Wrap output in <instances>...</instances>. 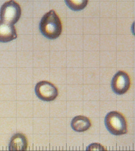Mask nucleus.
I'll list each match as a JSON object with an SVG mask.
<instances>
[{
    "label": "nucleus",
    "mask_w": 135,
    "mask_h": 151,
    "mask_svg": "<svg viewBox=\"0 0 135 151\" xmlns=\"http://www.w3.org/2000/svg\"><path fill=\"white\" fill-rule=\"evenodd\" d=\"M40 30L42 35L49 40H55L60 35L62 23L55 11L51 10L43 16L40 22Z\"/></svg>",
    "instance_id": "f257e3e1"
},
{
    "label": "nucleus",
    "mask_w": 135,
    "mask_h": 151,
    "mask_svg": "<svg viewBox=\"0 0 135 151\" xmlns=\"http://www.w3.org/2000/svg\"><path fill=\"white\" fill-rule=\"evenodd\" d=\"M105 125L108 131L115 136H121L128 132L125 117L119 112H109L105 117Z\"/></svg>",
    "instance_id": "f03ea898"
},
{
    "label": "nucleus",
    "mask_w": 135,
    "mask_h": 151,
    "mask_svg": "<svg viewBox=\"0 0 135 151\" xmlns=\"http://www.w3.org/2000/svg\"><path fill=\"white\" fill-rule=\"evenodd\" d=\"M21 9L19 4L14 1H9L4 4L0 9L1 21L14 25L21 16Z\"/></svg>",
    "instance_id": "7ed1b4c3"
},
{
    "label": "nucleus",
    "mask_w": 135,
    "mask_h": 151,
    "mask_svg": "<svg viewBox=\"0 0 135 151\" xmlns=\"http://www.w3.org/2000/svg\"><path fill=\"white\" fill-rule=\"evenodd\" d=\"M35 92L40 99L47 102L53 101L58 95V91L55 86L46 81H41L36 84Z\"/></svg>",
    "instance_id": "20e7f679"
},
{
    "label": "nucleus",
    "mask_w": 135,
    "mask_h": 151,
    "mask_svg": "<svg viewBox=\"0 0 135 151\" xmlns=\"http://www.w3.org/2000/svg\"><path fill=\"white\" fill-rule=\"evenodd\" d=\"M131 85V80L128 74L120 70L115 74L111 83V88L116 94L123 95L128 91Z\"/></svg>",
    "instance_id": "39448f33"
},
{
    "label": "nucleus",
    "mask_w": 135,
    "mask_h": 151,
    "mask_svg": "<svg viewBox=\"0 0 135 151\" xmlns=\"http://www.w3.org/2000/svg\"><path fill=\"white\" fill-rule=\"evenodd\" d=\"M17 37L15 27L13 25L0 21V42H8L15 40Z\"/></svg>",
    "instance_id": "423d86ee"
},
{
    "label": "nucleus",
    "mask_w": 135,
    "mask_h": 151,
    "mask_svg": "<svg viewBox=\"0 0 135 151\" xmlns=\"http://www.w3.org/2000/svg\"><path fill=\"white\" fill-rule=\"evenodd\" d=\"M28 140L24 134L20 133L14 134L11 138L9 144V151H26Z\"/></svg>",
    "instance_id": "0eeeda50"
},
{
    "label": "nucleus",
    "mask_w": 135,
    "mask_h": 151,
    "mask_svg": "<svg viewBox=\"0 0 135 151\" xmlns=\"http://www.w3.org/2000/svg\"><path fill=\"white\" fill-rule=\"evenodd\" d=\"M91 126V123L90 119L85 116H76L71 121V127L76 132H83L87 131Z\"/></svg>",
    "instance_id": "6e6552de"
},
{
    "label": "nucleus",
    "mask_w": 135,
    "mask_h": 151,
    "mask_svg": "<svg viewBox=\"0 0 135 151\" xmlns=\"http://www.w3.org/2000/svg\"><path fill=\"white\" fill-rule=\"evenodd\" d=\"M65 3L72 10L81 11L83 10L86 7L88 4V1L87 0H77V1H72V0H66L65 1Z\"/></svg>",
    "instance_id": "1a4fd4ad"
},
{
    "label": "nucleus",
    "mask_w": 135,
    "mask_h": 151,
    "mask_svg": "<svg viewBox=\"0 0 135 151\" xmlns=\"http://www.w3.org/2000/svg\"><path fill=\"white\" fill-rule=\"evenodd\" d=\"M86 151H107L102 145L100 143H92L88 146Z\"/></svg>",
    "instance_id": "9d476101"
}]
</instances>
